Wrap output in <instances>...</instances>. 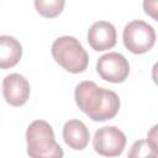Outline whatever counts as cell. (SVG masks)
<instances>
[{
  "instance_id": "8fae6325",
  "label": "cell",
  "mask_w": 158,
  "mask_h": 158,
  "mask_svg": "<svg viewBox=\"0 0 158 158\" xmlns=\"http://www.w3.org/2000/svg\"><path fill=\"white\" fill-rule=\"evenodd\" d=\"M158 146H153L147 139H138L131 146L127 158H157Z\"/></svg>"
},
{
  "instance_id": "3957f363",
  "label": "cell",
  "mask_w": 158,
  "mask_h": 158,
  "mask_svg": "<svg viewBox=\"0 0 158 158\" xmlns=\"http://www.w3.org/2000/svg\"><path fill=\"white\" fill-rule=\"evenodd\" d=\"M52 57L69 73H83L89 64V54L81 43L73 36H62L54 40L51 47Z\"/></svg>"
},
{
  "instance_id": "7c38bea8",
  "label": "cell",
  "mask_w": 158,
  "mask_h": 158,
  "mask_svg": "<svg viewBox=\"0 0 158 158\" xmlns=\"http://www.w3.org/2000/svg\"><path fill=\"white\" fill-rule=\"evenodd\" d=\"M65 1L63 0H36L35 7L37 12L47 19H53L58 16L64 9Z\"/></svg>"
},
{
  "instance_id": "9c48e42d",
  "label": "cell",
  "mask_w": 158,
  "mask_h": 158,
  "mask_svg": "<svg viewBox=\"0 0 158 158\" xmlns=\"http://www.w3.org/2000/svg\"><path fill=\"white\" fill-rule=\"evenodd\" d=\"M62 136L65 144L74 151H81L86 148L90 139V132L86 125L83 121L75 118L64 123Z\"/></svg>"
},
{
  "instance_id": "277c9868",
  "label": "cell",
  "mask_w": 158,
  "mask_h": 158,
  "mask_svg": "<svg viewBox=\"0 0 158 158\" xmlns=\"http://www.w3.org/2000/svg\"><path fill=\"white\" fill-rule=\"evenodd\" d=\"M125 47L133 54H143L151 51L156 43V31L153 26L143 20L128 22L122 33Z\"/></svg>"
},
{
  "instance_id": "4fadbf2b",
  "label": "cell",
  "mask_w": 158,
  "mask_h": 158,
  "mask_svg": "<svg viewBox=\"0 0 158 158\" xmlns=\"http://www.w3.org/2000/svg\"><path fill=\"white\" fill-rule=\"evenodd\" d=\"M157 6H158V2L157 1H144L143 2V9H144V12L149 16H152L154 20H157Z\"/></svg>"
},
{
  "instance_id": "ba28073f",
  "label": "cell",
  "mask_w": 158,
  "mask_h": 158,
  "mask_svg": "<svg viewBox=\"0 0 158 158\" xmlns=\"http://www.w3.org/2000/svg\"><path fill=\"white\" fill-rule=\"evenodd\" d=\"M117 41L115 26L109 21H96L88 30L89 46L96 52L111 49Z\"/></svg>"
},
{
  "instance_id": "30bf717a",
  "label": "cell",
  "mask_w": 158,
  "mask_h": 158,
  "mask_svg": "<svg viewBox=\"0 0 158 158\" xmlns=\"http://www.w3.org/2000/svg\"><path fill=\"white\" fill-rule=\"evenodd\" d=\"M22 57V46L12 36H0V69L15 67Z\"/></svg>"
},
{
  "instance_id": "5bb4252c",
  "label": "cell",
  "mask_w": 158,
  "mask_h": 158,
  "mask_svg": "<svg viewBox=\"0 0 158 158\" xmlns=\"http://www.w3.org/2000/svg\"><path fill=\"white\" fill-rule=\"evenodd\" d=\"M157 125H154L151 130H149V132L147 133V141L149 142V143H152L153 146H158L157 144Z\"/></svg>"
},
{
  "instance_id": "8992f818",
  "label": "cell",
  "mask_w": 158,
  "mask_h": 158,
  "mask_svg": "<svg viewBox=\"0 0 158 158\" xmlns=\"http://www.w3.org/2000/svg\"><path fill=\"white\" fill-rule=\"evenodd\" d=\"M96 72L106 81L114 84L123 83L130 74V63L121 53L109 52L98 59Z\"/></svg>"
},
{
  "instance_id": "5b68a950",
  "label": "cell",
  "mask_w": 158,
  "mask_h": 158,
  "mask_svg": "<svg viewBox=\"0 0 158 158\" xmlns=\"http://www.w3.org/2000/svg\"><path fill=\"white\" fill-rule=\"evenodd\" d=\"M126 135L116 126H104L94 133L93 148L102 157H118L126 147Z\"/></svg>"
},
{
  "instance_id": "6da1fadb",
  "label": "cell",
  "mask_w": 158,
  "mask_h": 158,
  "mask_svg": "<svg viewBox=\"0 0 158 158\" xmlns=\"http://www.w3.org/2000/svg\"><path fill=\"white\" fill-rule=\"evenodd\" d=\"M74 99L78 107L93 121L102 122L114 118L120 110L118 95L91 80L80 81L74 90Z\"/></svg>"
},
{
  "instance_id": "52a82bcc",
  "label": "cell",
  "mask_w": 158,
  "mask_h": 158,
  "mask_svg": "<svg viewBox=\"0 0 158 158\" xmlns=\"http://www.w3.org/2000/svg\"><path fill=\"white\" fill-rule=\"evenodd\" d=\"M30 83L23 75L19 73H11L4 78L2 95L10 106L19 107L25 105L30 98Z\"/></svg>"
},
{
  "instance_id": "7a4b0ae2",
  "label": "cell",
  "mask_w": 158,
  "mask_h": 158,
  "mask_svg": "<svg viewBox=\"0 0 158 158\" xmlns=\"http://www.w3.org/2000/svg\"><path fill=\"white\" fill-rule=\"evenodd\" d=\"M30 158H63V148L57 143L52 126L44 120L32 121L26 130Z\"/></svg>"
}]
</instances>
